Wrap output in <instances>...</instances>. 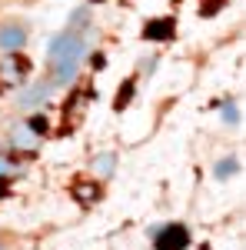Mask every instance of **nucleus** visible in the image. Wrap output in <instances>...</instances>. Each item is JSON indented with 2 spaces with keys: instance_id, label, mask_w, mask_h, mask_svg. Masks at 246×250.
<instances>
[{
  "instance_id": "obj_1",
  "label": "nucleus",
  "mask_w": 246,
  "mask_h": 250,
  "mask_svg": "<svg viewBox=\"0 0 246 250\" xmlns=\"http://www.w3.org/2000/svg\"><path fill=\"white\" fill-rule=\"evenodd\" d=\"M87 54V40L76 37V34H60V37L50 40L47 47V57L50 63H67V60H80Z\"/></svg>"
},
{
  "instance_id": "obj_2",
  "label": "nucleus",
  "mask_w": 246,
  "mask_h": 250,
  "mask_svg": "<svg viewBox=\"0 0 246 250\" xmlns=\"http://www.w3.org/2000/svg\"><path fill=\"white\" fill-rule=\"evenodd\" d=\"M187 244H189V230L183 224H170L156 237V250H187Z\"/></svg>"
},
{
  "instance_id": "obj_3",
  "label": "nucleus",
  "mask_w": 246,
  "mask_h": 250,
  "mask_svg": "<svg viewBox=\"0 0 246 250\" xmlns=\"http://www.w3.org/2000/svg\"><path fill=\"white\" fill-rule=\"evenodd\" d=\"M27 27L23 23H3L0 27V50L3 54H14V50H20L23 43H27Z\"/></svg>"
},
{
  "instance_id": "obj_4",
  "label": "nucleus",
  "mask_w": 246,
  "mask_h": 250,
  "mask_svg": "<svg viewBox=\"0 0 246 250\" xmlns=\"http://www.w3.org/2000/svg\"><path fill=\"white\" fill-rule=\"evenodd\" d=\"M173 34H176L173 20H150L143 27V37L147 40H173Z\"/></svg>"
},
{
  "instance_id": "obj_5",
  "label": "nucleus",
  "mask_w": 246,
  "mask_h": 250,
  "mask_svg": "<svg viewBox=\"0 0 246 250\" xmlns=\"http://www.w3.org/2000/svg\"><path fill=\"white\" fill-rule=\"evenodd\" d=\"M30 70V63L23 57H14V60H3V67H0V77H3V83H17L23 74Z\"/></svg>"
},
{
  "instance_id": "obj_6",
  "label": "nucleus",
  "mask_w": 246,
  "mask_h": 250,
  "mask_svg": "<svg viewBox=\"0 0 246 250\" xmlns=\"http://www.w3.org/2000/svg\"><path fill=\"white\" fill-rule=\"evenodd\" d=\"M47 94H50L47 83H34V87H27V90L17 97V104H20V107H37V104L47 100Z\"/></svg>"
},
{
  "instance_id": "obj_7",
  "label": "nucleus",
  "mask_w": 246,
  "mask_h": 250,
  "mask_svg": "<svg viewBox=\"0 0 246 250\" xmlns=\"http://www.w3.org/2000/svg\"><path fill=\"white\" fill-rule=\"evenodd\" d=\"M74 77H76V60H67V63H54V74H50V80H54V83H70Z\"/></svg>"
},
{
  "instance_id": "obj_8",
  "label": "nucleus",
  "mask_w": 246,
  "mask_h": 250,
  "mask_svg": "<svg viewBox=\"0 0 246 250\" xmlns=\"http://www.w3.org/2000/svg\"><path fill=\"white\" fill-rule=\"evenodd\" d=\"M236 170H240V160H236V157H227V160H220V164L213 167V177H216V180H229Z\"/></svg>"
},
{
  "instance_id": "obj_9",
  "label": "nucleus",
  "mask_w": 246,
  "mask_h": 250,
  "mask_svg": "<svg viewBox=\"0 0 246 250\" xmlns=\"http://www.w3.org/2000/svg\"><path fill=\"white\" fill-rule=\"evenodd\" d=\"M116 167V154H96L94 157V170L100 173V177H110Z\"/></svg>"
},
{
  "instance_id": "obj_10",
  "label": "nucleus",
  "mask_w": 246,
  "mask_h": 250,
  "mask_svg": "<svg viewBox=\"0 0 246 250\" xmlns=\"http://www.w3.org/2000/svg\"><path fill=\"white\" fill-rule=\"evenodd\" d=\"M74 197H76V200H83V204H94L96 197H100V187H96V184H90V180H87V184H76V187H74Z\"/></svg>"
},
{
  "instance_id": "obj_11",
  "label": "nucleus",
  "mask_w": 246,
  "mask_h": 250,
  "mask_svg": "<svg viewBox=\"0 0 246 250\" xmlns=\"http://www.w3.org/2000/svg\"><path fill=\"white\" fill-rule=\"evenodd\" d=\"M133 94H136V83H133V80H123V83H120V94H116V110H127V104L133 100Z\"/></svg>"
},
{
  "instance_id": "obj_12",
  "label": "nucleus",
  "mask_w": 246,
  "mask_h": 250,
  "mask_svg": "<svg viewBox=\"0 0 246 250\" xmlns=\"http://www.w3.org/2000/svg\"><path fill=\"white\" fill-rule=\"evenodd\" d=\"M223 3H227V0H200V14H203V17H213V14L223 10Z\"/></svg>"
},
{
  "instance_id": "obj_13",
  "label": "nucleus",
  "mask_w": 246,
  "mask_h": 250,
  "mask_svg": "<svg viewBox=\"0 0 246 250\" xmlns=\"http://www.w3.org/2000/svg\"><path fill=\"white\" fill-rule=\"evenodd\" d=\"M27 130H30V134H47V117L34 114L30 120H27Z\"/></svg>"
},
{
  "instance_id": "obj_14",
  "label": "nucleus",
  "mask_w": 246,
  "mask_h": 250,
  "mask_svg": "<svg viewBox=\"0 0 246 250\" xmlns=\"http://www.w3.org/2000/svg\"><path fill=\"white\" fill-rule=\"evenodd\" d=\"M34 137H37V134H30V130L23 127V130H17V137H14V144H17V147H34Z\"/></svg>"
},
{
  "instance_id": "obj_15",
  "label": "nucleus",
  "mask_w": 246,
  "mask_h": 250,
  "mask_svg": "<svg viewBox=\"0 0 246 250\" xmlns=\"http://www.w3.org/2000/svg\"><path fill=\"white\" fill-rule=\"evenodd\" d=\"M240 120V110H236V104H227L223 107V124H236Z\"/></svg>"
},
{
  "instance_id": "obj_16",
  "label": "nucleus",
  "mask_w": 246,
  "mask_h": 250,
  "mask_svg": "<svg viewBox=\"0 0 246 250\" xmlns=\"http://www.w3.org/2000/svg\"><path fill=\"white\" fill-rule=\"evenodd\" d=\"M87 20H90V14H87V10H76L74 17H70V23H87Z\"/></svg>"
},
{
  "instance_id": "obj_17",
  "label": "nucleus",
  "mask_w": 246,
  "mask_h": 250,
  "mask_svg": "<svg viewBox=\"0 0 246 250\" xmlns=\"http://www.w3.org/2000/svg\"><path fill=\"white\" fill-rule=\"evenodd\" d=\"M7 170H10V160H7V157H0V177H3Z\"/></svg>"
},
{
  "instance_id": "obj_18",
  "label": "nucleus",
  "mask_w": 246,
  "mask_h": 250,
  "mask_svg": "<svg viewBox=\"0 0 246 250\" xmlns=\"http://www.w3.org/2000/svg\"><path fill=\"white\" fill-rule=\"evenodd\" d=\"M0 250H7V247H3V244H0Z\"/></svg>"
}]
</instances>
